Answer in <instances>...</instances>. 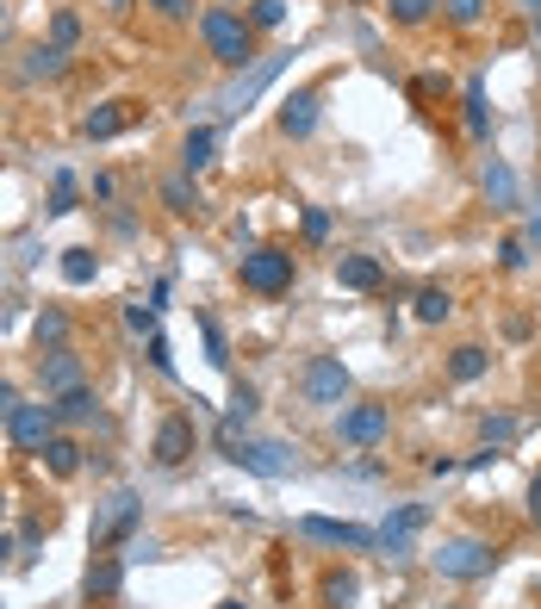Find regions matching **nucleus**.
I'll return each mask as SVG.
<instances>
[{
  "label": "nucleus",
  "instance_id": "obj_25",
  "mask_svg": "<svg viewBox=\"0 0 541 609\" xmlns=\"http://www.w3.org/2000/svg\"><path fill=\"white\" fill-rule=\"evenodd\" d=\"M212 150H218V131H212V125H193L187 143H181V169H187V174L212 169Z\"/></svg>",
  "mask_w": 541,
  "mask_h": 609
},
{
  "label": "nucleus",
  "instance_id": "obj_14",
  "mask_svg": "<svg viewBox=\"0 0 541 609\" xmlns=\"http://www.w3.org/2000/svg\"><path fill=\"white\" fill-rule=\"evenodd\" d=\"M38 379H44L50 398H57V392L88 386V374H81V355H75V348H50V355H38Z\"/></svg>",
  "mask_w": 541,
  "mask_h": 609
},
{
  "label": "nucleus",
  "instance_id": "obj_31",
  "mask_svg": "<svg viewBox=\"0 0 541 609\" xmlns=\"http://www.w3.org/2000/svg\"><path fill=\"white\" fill-rule=\"evenodd\" d=\"M486 193H492V205H504V212H510V205H517V174H510L504 169V162H486Z\"/></svg>",
  "mask_w": 541,
  "mask_h": 609
},
{
  "label": "nucleus",
  "instance_id": "obj_4",
  "mask_svg": "<svg viewBox=\"0 0 541 609\" xmlns=\"http://www.w3.org/2000/svg\"><path fill=\"white\" fill-rule=\"evenodd\" d=\"M299 392L305 405H324V410H343L349 405V367H343V355H312L299 367Z\"/></svg>",
  "mask_w": 541,
  "mask_h": 609
},
{
  "label": "nucleus",
  "instance_id": "obj_33",
  "mask_svg": "<svg viewBox=\"0 0 541 609\" xmlns=\"http://www.w3.org/2000/svg\"><path fill=\"white\" fill-rule=\"evenodd\" d=\"M249 26L255 32H280L287 26V0H249Z\"/></svg>",
  "mask_w": 541,
  "mask_h": 609
},
{
  "label": "nucleus",
  "instance_id": "obj_46",
  "mask_svg": "<svg viewBox=\"0 0 541 609\" xmlns=\"http://www.w3.org/2000/svg\"><path fill=\"white\" fill-rule=\"evenodd\" d=\"M523 7H529V13H535V19H541V0H523Z\"/></svg>",
  "mask_w": 541,
  "mask_h": 609
},
{
  "label": "nucleus",
  "instance_id": "obj_36",
  "mask_svg": "<svg viewBox=\"0 0 541 609\" xmlns=\"http://www.w3.org/2000/svg\"><path fill=\"white\" fill-rule=\"evenodd\" d=\"M498 267H504V274H523V267H529V243H523V236H504V243H498Z\"/></svg>",
  "mask_w": 541,
  "mask_h": 609
},
{
  "label": "nucleus",
  "instance_id": "obj_17",
  "mask_svg": "<svg viewBox=\"0 0 541 609\" xmlns=\"http://www.w3.org/2000/svg\"><path fill=\"white\" fill-rule=\"evenodd\" d=\"M162 205H169L175 219H200V212H206V193L193 187V174H169V181H162Z\"/></svg>",
  "mask_w": 541,
  "mask_h": 609
},
{
  "label": "nucleus",
  "instance_id": "obj_16",
  "mask_svg": "<svg viewBox=\"0 0 541 609\" xmlns=\"http://www.w3.org/2000/svg\"><path fill=\"white\" fill-rule=\"evenodd\" d=\"M119 585H125V560H119V554H94V566H88V578H81L88 603H112Z\"/></svg>",
  "mask_w": 541,
  "mask_h": 609
},
{
  "label": "nucleus",
  "instance_id": "obj_48",
  "mask_svg": "<svg viewBox=\"0 0 541 609\" xmlns=\"http://www.w3.org/2000/svg\"><path fill=\"white\" fill-rule=\"evenodd\" d=\"M535 38H541V19H535Z\"/></svg>",
  "mask_w": 541,
  "mask_h": 609
},
{
  "label": "nucleus",
  "instance_id": "obj_3",
  "mask_svg": "<svg viewBox=\"0 0 541 609\" xmlns=\"http://www.w3.org/2000/svg\"><path fill=\"white\" fill-rule=\"evenodd\" d=\"M436 578H448V585H473V578H492L498 566V547L486 541V535H442V547L430 554Z\"/></svg>",
  "mask_w": 541,
  "mask_h": 609
},
{
  "label": "nucleus",
  "instance_id": "obj_47",
  "mask_svg": "<svg viewBox=\"0 0 541 609\" xmlns=\"http://www.w3.org/2000/svg\"><path fill=\"white\" fill-rule=\"evenodd\" d=\"M224 609H249V603H243V597H231V603H224Z\"/></svg>",
  "mask_w": 541,
  "mask_h": 609
},
{
  "label": "nucleus",
  "instance_id": "obj_2",
  "mask_svg": "<svg viewBox=\"0 0 541 609\" xmlns=\"http://www.w3.org/2000/svg\"><path fill=\"white\" fill-rule=\"evenodd\" d=\"M237 281H243V293H255V298H280L299 281V262H293L280 243H255V250H243Z\"/></svg>",
  "mask_w": 541,
  "mask_h": 609
},
{
  "label": "nucleus",
  "instance_id": "obj_43",
  "mask_svg": "<svg viewBox=\"0 0 541 609\" xmlns=\"http://www.w3.org/2000/svg\"><path fill=\"white\" fill-rule=\"evenodd\" d=\"M150 367H156V374H175V355H169L162 336H150Z\"/></svg>",
  "mask_w": 541,
  "mask_h": 609
},
{
  "label": "nucleus",
  "instance_id": "obj_42",
  "mask_svg": "<svg viewBox=\"0 0 541 609\" xmlns=\"http://www.w3.org/2000/svg\"><path fill=\"white\" fill-rule=\"evenodd\" d=\"M19 405H25V398H19V386H13V379H0V423H13Z\"/></svg>",
  "mask_w": 541,
  "mask_h": 609
},
{
  "label": "nucleus",
  "instance_id": "obj_13",
  "mask_svg": "<svg viewBox=\"0 0 541 609\" xmlns=\"http://www.w3.org/2000/svg\"><path fill=\"white\" fill-rule=\"evenodd\" d=\"M336 286H343V293H380V286H386L380 255H361V250L336 255Z\"/></svg>",
  "mask_w": 541,
  "mask_h": 609
},
{
  "label": "nucleus",
  "instance_id": "obj_38",
  "mask_svg": "<svg viewBox=\"0 0 541 609\" xmlns=\"http://www.w3.org/2000/svg\"><path fill=\"white\" fill-rule=\"evenodd\" d=\"M144 7L162 19V26H187L193 19V0H144Z\"/></svg>",
  "mask_w": 541,
  "mask_h": 609
},
{
  "label": "nucleus",
  "instance_id": "obj_45",
  "mask_svg": "<svg viewBox=\"0 0 541 609\" xmlns=\"http://www.w3.org/2000/svg\"><path fill=\"white\" fill-rule=\"evenodd\" d=\"M94 200H119V181L112 174H94Z\"/></svg>",
  "mask_w": 541,
  "mask_h": 609
},
{
  "label": "nucleus",
  "instance_id": "obj_22",
  "mask_svg": "<svg viewBox=\"0 0 541 609\" xmlns=\"http://www.w3.org/2000/svg\"><path fill=\"white\" fill-rule=\"evenodd\" d=\"M32 343H38V355L69 348V312H63V305H44V312L32 317Z\"/></svg>",
  "mask_w": 541,
  "mask_h": 609
},
{
  "label": "nucleus",
  "instance_id": "obj_28",
  "mask_svg": "<svg viewBox=\"0 0 541 609\" xmlns=\"http://www.w3.org/2000/svg\"><path fill=\"white\" fill-rule=\"evenodd\" d=\"M448 312H455V293L448 286H423L417 293V324H448Z\"/></svg>",
  "mask_w": 541,
  "mask_h": 609
},
{
  "label": "nucleus",
  "instance_id": "obj_40",
  "mask_svg": "<svg viewBox=\"0 0 541 609\" xmlns=\"http://www.w3.org/2000/svg\"><path fill=\"white\" fill-rule=\"evenodd\" d=\"M50 212L63 219V212H75V181L69 174H57V193H50Z\"/></svg>",
  "mask_w": 541,
  "mask_h": 609
},
{
  "label": "nucleus",
  "instance_id": "obj_26",
  "mask_svg": "<svg viewBox=\"0 0 541 609\" xmlns=\"http://www.w3.org/2000/svg\"><path fill=\"white\" fill-rule=\"evenodd\" d=\"M63 69H69V50H57V44H32V50H25V75L57 81Z\"/></svg>",
  "mask_w": 541,
  "mask_h": 609
},
{
  "label": "nucleus",
  "instance_id": "obj_39",
  "mask_svg": "<svg viewBox=\"0 0 541 609\" xmlns=\"http://www.w3.org/2000/svg\"><path fill=\"white\" fill-rule=\"evenodd\" d=\"M125 324L137 329V336H156V305H144V298H137V305H125Z\"/></svg>",
  "mask_w": 541,
  "mask_h": 609
},
{
  "label": "nucleus",
  "instance_id": "obj_5",
  "mask_svg": "<svg viewBox=\"0 0 541 609\" xmlns=\"http://www.w3.org/2000/svg\"><path fill=\"white\" fill-rule=\"evenodd\" d=\"M392 436V405H343L336 410V441L343 448H380Z\"/></svg>",
  "mask_w": 541,
  "mask_h": 609
},
{
  "label": "nucleus",
  "instance_id": "obj_34",
  "mask_svg": "<svg viewBox=\"0 0 541 609\" xmlns=\"http://www.w3.org/2000/svg\"><path fill=\"white\" fill-rule=\"evenodd\" d=\"M479 436H486V448H510L517 441V417H479Z\"/></svg>",
  "mask_w": 541,
  "mask_h": 609
},
{
  "label": "nucleus",
  "instance_id": "obj_49",
  "mask_svg": "<svg viewBox=\"0 0 541 609\" xmlns=\"http://www.w3.org/2000/svg\"><path fill=\"white\" fill-rule=\"evenodd\" d=\"M0 19H7V7H0Z\"/></svg>",
  "mask_w": 541,
  "mask_h": 609
},
{
  "label": "nucleus",
  "instance_id": "obj_8",
  "mask_svg": "<svg viewBox=\"0 0 541 609\" xmlns=\"http://www.w3.org/2000/svg\"><path fill=\"white\" fill-rule=\"evenodd\" d=\"M137 529V491H112L106 510L94 516V554H112V541H125Z\"/></svg>",
  "mask_w": 541,
  "mask_h": 609
},
{
  "label": "nucleus",
  "instance_id": "obj_10",
  "mask_svg": "<svg viewBox=\"0 0 541 609\" xmlns=\"http://www.w3.org/2000/svg\"><path fill=\"white\" fill-rule=\"evenodd\" d=\"M318 106H324V94H318V88H293V94L280 100V112H274V125H280V138L305 143L312 131H318Z\"/></svg>",
  "mask_w": 541,
  "mask_h": 609
},
{
  "label": "nucleus",
  "instance_id": "obj_21",
  "mask_svg": "<svg viewBox=\"0 0 541 609\" xmlns=\"http://www.w3.org/2000/svg\"><path fill=\"white\" fill-rule=\"evenodd\" d=\"M318 597H324V609H355V597H361V578H355L349 566H330V572L318 578Z\"/></svg>",
  "mask_w": 541,
  "mask_h": 609
},
{
  "label": "nucleus",
  "instance_id": "obj_1",
  "mask_svg": "<svg viewBox=\"0 0 541 609\" xmlns=\"http://www.w3.org/2000/svg\"><path fill=\"white\" fill-rule=\"evenodd\" d=\"M200 38H206V50H212V63L218 69H255L262 57H255V26H249V13H237V7H206L200 13Z\"/></svg>",
  "mask_w": 541,
  "mask_h": 609
},
{
  "label": "nucleus",
  "instance_id": "obj_35",
  "mask_svg": "<svg viewBox=\"0 0 541 609\" xmlns=\"http://www.w3.org/2000/svg\"><path fill=\"white\" fill-rule=\"evenodd\" d=\"M255 410H262V392H255V386H243V379H237V392H231V410H224V417H231V423H249Z\"/></svg>",
  "mask_w": 541,
  "mask_h": 609
},
{
  "label": "nucleus",
  "instance_id": "obj_23",
  "mask_svg": "<svg viewBox=\"0 0 541 609\" xmlns=\"http://www.w3.org/2000/svg\"><path fill=\"white\" fill-rule=\"evenodd\" d=\"M492 374V348H479V343H461L455 355H448V379H461V386H473V379Z\"/></svg>",
  "mask_w": 541,
  "mask_h": 609
},
{
  "label": "nucleus",
  "instance_id": "obj_41",
  "mask_svg": "<svg viewBox=\"0 0 541 609\" xmlns=\"http://www.w3.org/2000/svg\"><path fill=\"white\" fill-rule=\"evenodd\" d=\"M324 236H330V212L305 205V243H324Z\"/></svg>",
  "mask_w": 541,
  "mask_h": 609
},
{
  "label": "nucleus",
  "instance_id": "obj_18",
  "mask_svg": "<svg viewBox=\"0 0 541 609\" xmlns=\"http://www.w3.org/2000/svg\"><path fill=\"white\" fill-rule=\"evenodd\" d=\"M50 410H57V429H75V423H88L100 410V398H94V386H75V392H57Z\"/></svg>",
  "mask_w": 541,
  "mask_h": 609
},
{
  "label": "nucleus",
  "instance_id": "obj_15",
  "mask_svg": "<svg viewBox=\"0 0 541 609\" xmlns=\"http://www.w3.org/2000/svg\"><path fill=\"white\" fill-rule=\"evenodd\" d=\"M131 119H137V100H106V106L81 112V138H88V143H106V138H119Z\"/></svg>",
  "mask_w": 541,
  "mask_h": 609
},
{
  "label": "nucleus",
  "instance_id": "obj_11",
  "mask_svg": "<svg viewBox=\"0 0 541 609\" xmlns=\"http://www.w3.org/2000/svg\"><path fill=\"white\" fill-rule=\"evenodd\" d=\"M7 436H13L19 454H44V441L57 436V410L50 405H19L13 423H7Z\"/></svg>",
  "mask_w": 541,
  "mask_h": 609
},
{
  "label": "nucleus",
  "instance_id": "obj_6",
  "mask_svg": "<svg viewBox=\"0 0 541 609\" xmlns=\"http://www.w3.org/2000/svg\"><path fill=\"white\" fill-rule=\"evenodd\" d=\"M293 529H299L305 541L349 547V554H367V547H380V529H361V522H336V516H299Z\"/></svg>",
  "mask_w": 541,
  "mask_h": 609
},
{
  "label": "nucleus",
  "instance_id": "obj_20",
  "mask_svg": "<svg viewBox=\"0 0 541 609\" xmlns=\"http://www.w3.org/2000/svg\"><path fill=\"white\" fill-rule=\"evenodd\" d=\"M44 473H50V479H75V473H81V441L57 429V436L44 441Z\"/></svg>",
  "mask_w": 541,
  "mask_h": 609
},
{
  "label": "nucleus",
  "instance_id": "obj_27",
  "mask_svg": "<svg viewBox=\"0 0 541 609\" xmlns=\"http://www.w3.org/2000/svg\"><path fill=\"white\" fill-rule=\"evenodd\" d=\"M461 119H467V138H486V131H492V112H486V88H479V81H467Z\"/></svg>",
  "mask_w": 541,
  "mask_h": 609
},
{
  "label": "nucleus",
  "instance_id": "obj_44",
  "mask_svg": "<svg viewBox=\"0 0 541 609\" xmlns=\"http://www.w3.org/2000/svg\"><path fill=\"white\" fill-rule=\"evenodd\" d=\"M529 522H535V529H541V473H535V479H529Z\"/></svg>",
  "mask_w": 541,
  "mask_h": 609
},
{
  "label": "nucleus",
  "instance_id": "obj_9",
  "mask_svg": "<svg viewBox=\"0 0 541 609\" xmlns=\"http://www.w3.org/2000/svg\"><path fill=\"white\" fill-rule=\"evenodd\" d=\"M224 460H237L243 473H255V479H287L293 473V454L280 448V441H243L237 436V448L224 454Z\"/></svg>",
  "mask_w": 541,
  "mask_h": 609
},
{
  "label": "nucleus",
  "instance_id": "obj_24",
  "mask_svg": "<svg viewBox=\"0 0 541 609\" xmlns=\"http://www.w3.org/2000/svg\"><path fill=\"white\" fill-rule=\"evenodd\" d=\"M386 19L392 26H405V32H417V26H430L436 13H442V0H380Z\"/></svg>",
  "mask_w": 541,
  "mask_h": 609
},
{
  "label": "nucleus",
  "instance_id": "obj_32",
  "mask_svg": "<svg viewBox=\"0 0 541 609\" xmlns=\"http://www.w3.org/2000/svg\"><path fill=\"white\" fill-rule=\"evenodd\" d=\"M50 44H57V50H75L81 44V13H75V7H57V13H50Z\"/></svg>",
  "mask_w": 541,
  "mask_h": 609
},
{
  "label": "nucleus",
  "instance_id": "obj_37",
  "mask_svg": "<svg viewBox=\"0 0 541 609\" xmlns=\"http://www.w3.org/2000/svg\"><path fill=\"white\" fill-rule=\"evenodd\" d=\"M200 336H206V361L212 367H231V348H224V329L212 317H200Z\"/></svg>",
  "mask_w": 541,
  "mask_h": 609
},
{
  "label": "nucleus",
  "instance_id": "obj_19",
  "mask_svg": "<svg viewBox=\"0 0 541 609\" xmlns=\"http://www.w3.org/2000/svg\"><path fill=\"white\" fill-rule=\"evenodd\" d=\"M274 75H280V57H262V63H255L249 75H243L237 88H231V94H224V112H243V106H249L255 94H262V88H268Z\"/></svg>",
  "mask_w": 541,
  "mask_h": 609
},
{
  "label": "nucleus",
  "instance_id": "obj_29",
  "mask_svg": "<svg viewBox=\"0 0 541 609\" xmlns=\"http://www.w3.org/2000/svg\"><path fill=\"white\" fill-rule=\"evenodd\" d=\"M63 281L69 286H94L100 281V255L94 250H63Z\"/></svg>",
  "mask_w": 541,
  "mask_h": 609
},
{
  "label": "nucleus",
  "instance_id": "obj_7",
  "mask_svg": "<svg viewBox=\"0 0 541 609\" xmlns=\"http://www.w3.org/2000/svg\"><path fill=\"white\" fill-rule=\"evenodd\" d=\"M193 441H200V436H193V417H187V410H169V417L156 423L150 454H156V467L175 473V467H187V460H193Z\"/></svg>",
  "mask_w": 541,
  "mask_h": 609
},
{
  "label": "nucleus",
  "instance_id": "obj_30",
  "mask_svg": "<svg viewBox=\"0 0 541 609\" xmlns=\"http://www.w3.org/2000/svg\"><path fill=\"white\" fill-rule=\"evenodd\" d=\"M486 7L492 0H442V19L455 32H473V26H486Z\"/></svg>",
  "mask_w": 541,
  "mask_h": 609
},
{
  "label": "nucleus",
  "instance_id": "obj_12",
  "mask_svg": "<svg viewBox=\"0 0 541 609\" xmlns=\"http://www.w3.org/2000/svg\"><path fill=\"white\" fill-rule=\"evenodd\" d=\"M423 522H430V504H398V510L380 522V547L392 554V560H405V554H411V535L423 529Z\"/></svg>",
  "mask_w": 541,
  "mask_h": 609
}]
</instances>
